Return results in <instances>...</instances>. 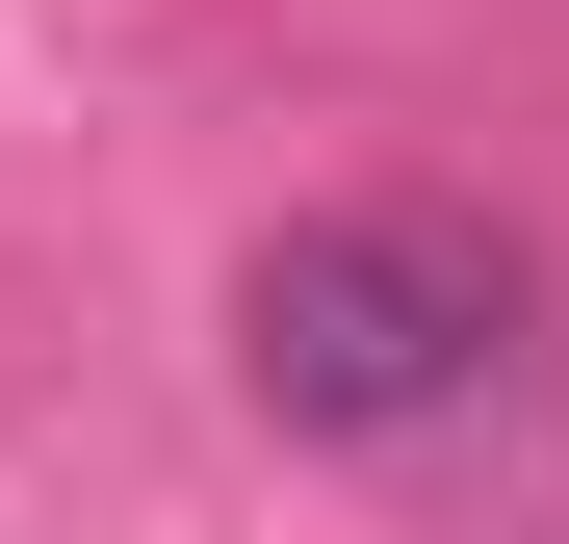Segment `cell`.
Returning a JSON list of instances; mask_svg holds the SVG:
<instances>
[{
	"label": "cell",
	"mask_w": 569,
	"mask_h": 544,
	"mask_svg": "<svg viewBox=\"0 0 569 544\" xmlns=\"http://www.w3.org/2000/svg\"><path fill=\"white\" fill-rule=\"evenodd\" d=\"M518 234H466V208H311V234H259V286H233V363H259V415L284 441H440L466 389H518Z\"/></svg>",
	"instance_id": "1"
}]
</instances>
